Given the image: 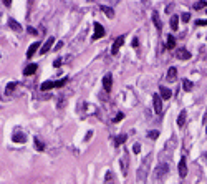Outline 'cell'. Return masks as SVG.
<instances>
[{"mask_svg":"<svg viewBox=\"0 0 207 184\" xmlns=\"http://www.w3.org/2000/svg\"><path fill=\"white\" fill-rule=\"evenodd\" d=\"M206 13H207V9H206Z\"/></svg>","mask_w":207,"mask_h":184,"instance_id":"cell-40","label":"cell"},{"mask_svg":"<svg viewBox=\"0 0 207 184\" xmlns=\"http://www.w3.org/2000/svg\"><path fill=\"white\" fill-rule=\"evenodd\" d=\"M206 158H207V153H206Z\"/></svg>","mask_w":207,"mask_h":184,"instance_id":"cell-39","label":"cell"},{"mask_svg":"<svg viewBox=\"0 0 207 184\" xmlns=\"http://www.w3.org/2000/svg\"><path fill=\"white\" fill-rule=\"evenodd\" d=\"M206 133H207V129H206Z\"/></svg>","mask_w":207,"mask_h":184,"instance_id":"cell-41","label":"cell"},{"mask_svg":"<svg viewBox=\"0 0 207 184\" xmlns=\"http://www.w3.org/2000/svg\"><path fill=\"white\" fill-rule=\"evenodd\" d=\"M196 25H199V27H206L207 20H196Z\"/></svg>","mask_w":207,"mask_h":184,"instance_id":"cell-33","label":"cell"},{"mask_svg":"<svg viewBox=\"0 0 207 184\" xmlns=\"http://www.w3.org/2000/svg\"><path fill=\"white\" fill-rule=\"evenodd\" d=\"M104 184H114V177H113V173L108 171L106 176H104Z\"/></svg>","mask_w":207,"mask_h":184,"instance_id":"cell-24","label":"cell"},{"mask_svg":"<svg viewBox=\"0 0 207 184\" xmlns=\"http://www.w3.org/2000/svg\"><path fill=\"white\" fill-rule=\"evenodd\" d=\"M63 48V42H58V45H57V50H61Z\"/></svg>","mask_w":207,"mask_h":184,"instance_id":"cell-37","label":"cell"},{"mask_svg":"<svg viewBox=\"0 0 207 184\" xmlns=\"http://www.w3.org/2000/svg\"><path fill=\"white\" fill-rule=\"evenodd\" d=\"M37 68H38L37 63H30V65H27V67H25V70H23V75H25V77L33 75V73L37 71Z\"/></svg>","mask_w":207,"mask_h":184,"instance_id":"cell-12","label":"cell"},{"mask_svg":"<svg viewBox=\"0 0 207 184\" xmlns=\"http://www.w3.org/2000/svg\"><path fill=\"white\" fill-rule=\"evenodd\" d=\"M189 20H191V13H182V22L187 23Z\"/></svg>","mask_w":207,"mask_h":184,"instance_id":"cell-31","label":"cell"},{"mask_svg":"<svg viewBox=\"0 0 207 184\" xmlns=\"http://www.w3.org/2000/svg\"><path fill=\"white\" fill-rule=\"evenodd\" d=\"M66 83V78L63 80H58V81H45V83H42V91H48V90H53V88H61L63 85Z\"/></svg>","mask_w":207,"mask_h":184,"instance_id":"cell-2","label":"cell"},{"mask_svg":"<svg viewBox=\"0 0 207 184\" xmlns=\"http://www.w3.org/2000/svg\"><path fill=\"white\" fill-rule=\"evenodd\" d=\"M148 136H149V139H158V138H159V131H156V129H154V131H149Z\"/></svg>","mask_w":207,"mask_h":184,"instance_id":"cell-28","label":"cell"},{"mask_svg":"<svg viewBox=\"0 0 207 184\" xmlns=\"http://www.w3.org/2000/svg\"><path fill=\"white\" fill-rule=\"evenodd\" d=\"M28 33H32V35H37V30L32 28V27H28Z\"/></svg>","mask_w":207,"mask_h":184,"instance_id":"cell-35","label":"cell"},{"mask_svg":"<svg viewBox=\"0 0 207 184\" xmlns=\"http://www.w3.org/2000/svg\"><path fill=\"white\" fill-rule=\"evenodd\" d=\"M9 27H10L12 30H15V32H20V30H22L20 23H18V22H15L13 18H9Z\"/></svg>","mask_w":207,"mask_h":184,"instance_id":"cell-19","label":"cell"},{"mask_svg":"<svg viewBox=\"0 0 207 184\" xmlns=\"http://www.w3.org/2000/svg\"><path fill=\"white\" fill-rule=\"evenodd\" d=\"M177 169H179V176H181V177H186V176H187V163H186V158H184V156H182L181 161H179Z\"/></svg>","mask_w":207,"mask_h":184,"instance_id":"cell-8","label":"cell"},{"mask_svg":"<svg viewBox=\"0 0 207 184\" xmlns=\"http://www.w3.org/2000/svg\"><path fill=\"white\" fill-rule=\"evenodd\" d=\"M124 38H126V37H124V35H121V37H118V38H116V42L113 43V47H111V55H113V57L119 53V48L124 45Z\"/></svg>","mask_w":207,"mask_h":184,"instance_id":"cell-3","label":"cell"},{"mask_svg":"<svg viewBox=\"0 0 207 184\" xmlns=\"http://www.w3.org/2000/svg\"><path fill=\"white\" fill-rule=\"evenodd\" d=\"M53 67H55V68H60V67H61V60L57 58L55 61H53Z\"/></svg>","mask_w":207,"mask_h":184,"instance_id":"cell-34","label":"cell"},{"mask_svg":"<svg viewBox=\"0 0 207 184\" xmlns=\"http://www.w3.org/2000/svg\"><path fill=\"white\" fill-rule=\"evenodd\" d=\"M176 78H177V68L171 67L167 70V81H176Z\"/></svg>","mask_w":207,"mask_h":184,"instance_id":"cell-16","label":"cell"},{"mask_svg":"<svg viewBox=\"0 0 207 184\" xmlns=\"http://www.w3.org/2000/svg\"><path fill=\"white\" fill-rule=\"evenodd\" d=\"M133 47H134V48H136V47H138V45H139V42H138V38H134L133 40V43H131Z\"/></svg>","mask_w":207,"mask_h":184,"instance_id":"cell-36","label":"cell"},{"mask_svg":"<svg viewBox=\"0 0 207 184\" xmlns=\"http://www.w3.org/2000/svg\"><path fill=\"white\" fill-rule=\"evenodd\" d=\"M152 106H154L156 115H162V100H161L159 95H154L152 96Z\"/></svg>","mask_w":207,"mask_h":184,"instance_id":"cell-4","label":"cell"},{"mask_svg":"<svg viewBox=\"0 0 207 184\" xmlns=\"http://www.w3.org/2000/svg\"><path fill=\"white\" fill-rule=\"evenodd\" d=\"M15 86H17V83H9L7 88H5V91H7V93H12V91L15 90Z\"/></svg>","mask_w":207,"mask_h":184,"instance_id":"cell-29","label":"cell"},{"mask_svg":"<svg viewBox=\"0 0 207 184\" xmlns=\"http://www.w3.org/2000/svg\"><path fill=\"white\" fill-rule=\"evenodd\" d=\"M182 86H184V91H191V90H192V83L189 81L187 78H184V80H182Z\"/></svg>","mask_w":207,"mask_h":184,"instance_id":"cell-25","label":"cell"},{"mask_svg":"<svg viewBox=\"0 0 207 184\" xmlns=\"http://www.w3.org/2000/svg\"><path fill=\"white\" fill-rule=\"evenodd\" d=\"M123 118H124V115H123V113H118V115H116V118H114L113 121H114V123H119Z\"/></svg>","mask_w":207,"mask_h":184,"instance_id":"cell-32","label":"cell"},{"mask_svg":"<svg viewBox=\"0 0 207 184\" xmlns=\"http://www.w3.org/2000/svg\"><path fill=\"white\" fill-rule=\"evenodd\" d=\"M53 43H55V38H53V37H50V38H48L45 43H43V47L40 48V55H45L47 51H50V50H51V47H53Z\"/></svg>","mask_w":207,"mask_h":184,"instance_id":"cell-9","label":"cell"},{"mask_svg":"<svg viewBox=\"0 0 207 184\" xmlns=\"http://www.w3.org/2000/svg\"><path fill=\"white\" fill-rule=\"evenodd\" d=\"M101 10H103L104 13H106V17H108V18H113V17H114V10H113V9H109V7H104V5H101Z\"/></svg>","mask_w":207,"mask_h":184,"instance_id":"cell-22","label":"cell"},{"mask_svg":"<svg viewBox=\"0 0 207 184\" xmlns=\"http://www.w3.org/2000/svg\"><path fill=\"white\" fill-rule=\"evenodd\" d=\"M174 47H176V38H174L172 35H167V42H166V48L172 50Z\"/></svg>","mask_w":207,"mask_h":184,"instance_id":"cell-20","label":"cell"},{"mask_svg":"<svg viewBox=\"0 0 207 184\" xmlns=\"http://www.w3.org/2000/svg\"><path fill=\"white\" fill-rule=\"evenodd\" d=\"M133 153H136V154L141 153V144H139V143H136V144L133 146Z\"/></svg>","mask_w":207,"mask_h":184,"instance_id":"cell-30","label":"cell"},{"mask_svg":"<svg viewBox=\"0 0 207 184\" xmlns=\"http://www.w3.org/2000/svg\"><path fill=\"white\" fill-rule=\"evenodd\" d=\"M3 5H7V7H10V5H12V2H10V0H5V2H3Z\"/></svg>","mask_w":207,"mask_h":184,"instance_id":"cell-38","label":"cell"},{"mask_svg":"<svg viewBox=\"0 0 207 184\" xmlns=\"http://www.w3.org/2000/svg\"><path fill=\"white\" fill-rule=\"evenodd\" d=\"M152 22H154V25H156V28H158V32H161L162 30V22H161V18H159V13L154 10L152 12Z\"/></svg>","mask_w":207,"mask_h":184,"instance_id":"cell-13","label":"cell"},{"mask_svg":"<svg viewBox=\"0 0 207 184\" xmlns=\"http://www.w3.org/2000/svg\"><path fill=\"white\" fill-rule=\"evenodd\" d=\"M40 50V42H35V43H32L28 47V51H27V58H32L33 55H35V51H38Z\"/></svg>","mask_w":207,"mask_h":184,"instance_id":"cell-10","label":"cell"},{"mask_svg":"<svg viewBox=\"0 0 207 184\" xmlns=\"http://www.w3.org/2000/svg\"><path fill=\"white\" fill-rule=\"evenodd\" d=\"M12 139H13V143H20V144H22V143H25V139H27V138H25V135H23V133L15 131V133H13V136H12Z\"/></svg>","mask_w":207,"mask_h":184,"instance_id":"cell-14","label":"cell"},{"mask_svg":"<svg viewBox=\"0 0 207 184\" xmlns=\"http://www.w3.org/2000/svg\"><path fill=\"white\" fill-rule=\"evenodd\" d=\"M159 96H161V100H169V98L172 96V91L166 86H161L159 88Z\"/></svg>","mask_w":207,"mask_h":184,"instance_id":"cell-11","label":"cell"},{"mask_svg":"<svg viewBox=\"0 0 207 184\" xmlns=\"http://www.w3.org/2000/svg\"><path fill=\"white\" fill-rule=\"evenodd\" d=\"M126 139H128V135H121V136H118V138H114V146L123 144V143H124Z\"/></svg>","mask_w":207,"mask_h":184,"instance_id":"cell-23","label":"cell"},{"mask_svg":"<svg viewBox=\"0 0 207 184\" xmlns=\"http://www.w3.org/2000/svg\"><path fill=\"white\" fill-rule=\"evenodd\" d=\"M167 173H169V164H159L156 168V173H154V174H156L158 179H162Z\"/></svg>","mask_w":207,"mask_h":184,"instance_id":"cell-5","label":"cell"},{"mask_svg":"<svg viewBox=\"0 0 207 184\" xmlns=\"http://www.w3.org/2000/svg\"><path fill=\"white\" fill-rule=\"evenodd\" d=\"M171 28L172 30L179 28V17L177 15H172V17H171Z\"/></svg>","mask_w":207,"mask_h":184,"instance_id":"cell-21","label":"cell"},{"mask_svg":"<svg viewBox=\"0 0 207 184\" xmlns=\"http://www.w3.org/2000/svg\"><path fill=\"white\" fill-rule=\"evenodd\" d=\"M191 57H192V55H191V51H187L186 48H181L177 51V58L179 60H189Z\"/></svg>","mask_w":207,"mask_h":184,"instance_id":"cell-18","label":"cell"},{"mask_svg":"<svg viewBox=\"0 0 207 184\" xmlns=\"http://www.w3.org/2000/svg\"><path fill=\"white\" fill-rule=\"evenodd\" d=\"M200 9H207V2H196L194 3V10H200Z\"/></svg>","mask_w":207,"mask_h":184,"instance_id":"cell-27","label":"cell"},{"mask_svg":"<svg viewBox=\"0 0 207 184\" xmlns=\"http://www.w3.org/2000/svg\"><path fill=\"white\" fill-rule=\"evenodd\" d=\"M119 161H121V173H123V176H126V171H128V164H129V163H128V154H123Z\"/></svg>","mask_w":207,"mask_h":184,"instance_id":"cell-17","label":"cell"},{"mask_svg":"<svg viewBox=\"0 0 207 184\" xmlns=\"http://www.w3.org/2000/svg\"><path fill=\"white\" fill-rule=\"evenodd\" d=\"M103 88H104V91H111V88H113V75H111V73H106V75H104Z\"/></svg>","mask_w":207,"mask_h":184,"instance_id":"cell-7","label":"cell"},{"mask_svg":"<svg viewBox=\"0 0 207 184\" xmlns=\"http://www.w3.org/2000/svg\"><path fill=\"white\" fill-rule=\"evenodd\" d=\"M33 144H35V148H37L38 151H43V149H45V144H43V143H42L38 138H35V139H33Z\"/></svg>","mask_w":207,"mask_h":184,"instance_id":"cell-26","label":"cell"},{"mask_svg":"<svg viewBox=\"0 0 207 184\" xmlns=\"http://www.w3.org/2000/svg\"><path fill=\"white\" fill-rule=\"evenodd\" d=\"M151 158H152V156H146V159H144V161H142V164L139 166V169H138V176H136V177H138V181H139V183H144V181H146V176H148V171H149V164H151Z\"/></svg>","mask_w":207,"mask_h":184,"instance_id":"cell-1","label":"cell"},{"mask_svg":"<svg viewBox=\"0 0 207 184\" xmlns=\"http://www.w3.org/2000/svg\"><path fill=\"white\" fill-rule=\"evenodd\" d=\"M93 25H94V33H93V38H91V40L94 42V40L101 38V37L104 35V28H103V25H101V23H98V22H94Z\"/></svg>","mask_w":207,"mask_h":184,"instance_id":"cell-6","label":"cell"},{"mask_svg":"<svg viewBox=\"0 0 207 184\" xmlns=\"http://www.w3.org/2000/svg\"><path fill=\"white\" fill-rule=\"evenodd\" d=\"M186 118H187V111L182 109V111L179 113V116H177V126L179 128H182V126L186 125Z\"/></svg>","mask_w":207,"mask_h":184,"instance_id":"cell-15","label":"cell"}]
</instances>
